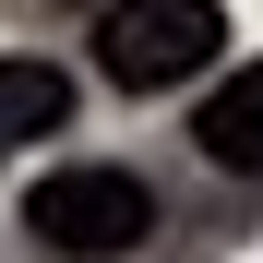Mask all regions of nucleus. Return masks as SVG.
I'll list each match as a JSON object with an SVG mask.
<instances>
[{
	"mask_svg": "<svg viewBox=\"0 0 263 263\" xmlns=\"http://www.w3.org/2000/svg\"><path fill=\"white\" fill-rule=\"evenodd\" d=\"M215 48H228V12H215V0H108L96 12V72L120 96H167V84H192Z\"/></svg>",
	"mask_w": 263,
	"mask_h": 263,
	"instance_id": "obj_1",
	"label": "nucleus"
},
{
	"mask_svg": "<svg viewBox=\"0 0 263 263\" xmlns=\"http://www.w3.org/2000/svg\"><path fill=\"white\" fill-rule=\"evenodd\" d=\"M24 228L60 263H120V251L156 239V192L132 180V167H48V180L24 192Z\"/></svg>",
	"mask_w": 263,
	"mask_h": 263,
	"instance_id": "obj_2",
	"label": "nucleus"
},
{
	"mask_svg": "<svg viewBox=\"0 0 263 263\" xmlns=\"http://www.w3.org/2000/svg\"><path fill=\"white\" fill-rule=\"evenodd\" d=\"M60 120H72V72L60 60H0V156L48 144Z\"/></svg>",
	"mask_w": 263,
	"mask_h": 263,
	"instance_id": "obj_3",
	"label": "nucleus"
},
{
	"mask_svg": "<svg viewBox=\"0 0 263 263\" xmlns=\"http://www.w3.org/2000/svg\"><path fill=\"white\" fill-rule=\"evenodd\" d=\"M192 144L228 167V180H263V72L215 84V96H203V120H192Z\"/></svg>",
	"mask_w": 263,
	"mask_h": 263,
	"instance_id": "obj_4",
	"label": "nucleus"
}]
</instances>
